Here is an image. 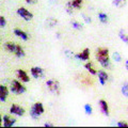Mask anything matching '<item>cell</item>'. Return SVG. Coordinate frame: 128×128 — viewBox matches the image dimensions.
<instances>
[{"instance_id": "cell-20", "label": "cell", "mask_w": 128, "mask_h": 128, "mask_svg": "<svg viewBox=\"0 0 128 128\" xmlns=\"http://www.w3.org/2000/svg\"><path fill=\"white\" fill-rule=\"evenodd\" d=\"M98 18H99V20H100L102 24H107L108 20H109V18H108V15L105 14V13H102V12H100V13L98 14Z\"/></svg>"}, {"instance_id": "cell-11", "label": "cell", "mask_w": 128, "mask_h": 128, "mask_svg": "<svg viewBox=\"0 0 128 128\" xmlns=\"http://www.w3.org/2000/svg\"><path fill=\"white\" fill-rule=\"evenodd\" d=\"M97 74H98V79H99L100 84L105 86L106 82L108 81V79H109V77H108V74L106 73V72H104V70H99Z\"/></svg>"}, {"instance_id": "cell-3", "label": "cell", "mask_w": 128, "mask_h": 128, "mask_svg": "<svg viewBox=\"0 0 128 128\" xmlns=\"http://www.w3.org/2000/svg\"><path fill=\"white\" fill-rule=\"evenodd\" d=\"M46 86L47 88L49 89V91L54 94H60V84H59V81L58 80H54V79H49L46 81Z\"/></svg>"}, {"instance_id": "cell-9", "label": "cell", "mask_w": 128, "mask_h": 128, "mask_svg": "<svg viewBox=\"0 0 128 128\" xmlns=\"http://www.w3.org/2000/svg\"><path fill=\"white\" fill-rule=\"evenodd\" d=\"M76 58H78L79 60H81V61H86V60H89V58H90V49L89 48L83 49V51H81V52L78 54H76Z\"/></svg>"}, {"instance_id": "cell-8", "label": "cell", "mask_w": 128, "mask_h": 128, "mask_svg": "<svg viewBox=\"0 0 128 128\" xmlns=\"http://www.w3.org/2000/svg\"><path fill=\"white\" fill-rule=\"evenodd\" d=\"M15 122H16L15 118H11L10 115H4V116L2 118V125L4 127H12V126H14Z\"/></svg>"}, {"instance_id": "cell-1", "label": "cell", "mask_w": 128, "mask_h": 128, "mask_svg": "<svg viewBox=\"0 0 128 128\" xmlns=\"http://www.w3.org/2000/svg\"><path fill=\"white\" fill-rule=\"evenodd\" d=\"M96 59L102 67H106V68L110 67V58L108 48H98L96 50Z\"/></svg>"}, {"instance_id": "cell-2", "label": "cell", "mask_w": 128, "mask_h": 128, "mask_svg": "<svg viewBox=\"0 0 128 128\" xmlns=\"http://www.w3.org/2000/svg\"><path fill=\"white\" fill-rule=\"evenodd\" d=\"M44 106L42 102H35L30 109V115L32 118L36 120L40 118V115L44 113Z\"/></svg>"}, {"instance_id": "cell-14", "label": "cell", "mask_w": 128, "mask_h": 128, "mask_svg": "<svg viewBox=\"0 0 128 128\" xmlns=\"http://www.w3.org/2000/svg\"><path fill=\"white\" fill-rule=\"evenodd\" d=\"M14 33H15V35L22 38L24 41H27L28 40V34L26 33V32H24L22 30H20V29H14Z\"/></svg>"}, {"instance_id": "cell-5", "label": "cell", "mask_w": 128, "mask_h": 128, "mask_svg": "<svg viewBox=\"0 0 128 128\" xmlns=\"http://www.w3.org/2000/svg\"><path fill=\"white\" fill-rule=\"evenodd\" d=\"M17 14L20 16L22 18L25 19V20H31V19L33 18V14L30 13V12L27 9H25V8H19L17 10Z\"/></svg>"}, {"instance_id": "cell-34", "label": "cell", "mask_w": 128, "mask_h": 128, "mask_svg": "<svg viewBox=\"0 0 128 128\" xmlns=\"http://www.w3.org/2000/svg\"><path fill=\"white\" fill-rule=\"evenodd\" d=\"M26 1H27V3H32L34 0H26Z\"/></svg>"}, {"instance_id": "cell-26", "label": "cell", "mask_w": 128, "mask_h": 128, "mask_svg": "<svg viewBox=\"0 0 128 128\" xmlns=\"http://www.w3.org/2000/svg\"><path fill=\"white\" fill-rule=\"evenodd\" d=\"M113 60H114L115 62H121V61H122L121 54H120L118 52H114V54H113Z\"/></svg>"}, {"instance_id": "cell-4", "label": "cell", "mask_w": 128, "mask_h": 128, "mask_svg": "<svg viewBox=\"0 0 128 128\" xmlns=\"http://www.w3.org/2000/svg\"><path fill=\"white\" fill-rule=\"evenodd\" d=\"M11 90L15 94H22V93H25L26 92V88L22 84L20 81L13 80V81L11 82Z\"/></svg>"}, {"instance_id": "cell-22", "label": "cell", "mask_w": 128, "mask_h": 128, "mask_svg": "<svg viewBox=\"0 0 128 128\" xmlns=\"http://www.w3.org/2000/svg\"><path fill=\"white\" fill-rule=\"evenodd\" d=\"M122 94L128 98V81L124 82V84L122 86Z\"/></svg>"}, {"instance_id": "cell-28", "label": "cell", "mask_w": 128, "mask_h": 128, "mask_svg": "<svg viewBox=\"0 0 128 128\" xmlns=\"http://www.w3.org/2000/svg\"><path fill=\"white\" fill-rule=\"evenodd\" d=\"M6 25V18L3 16H0V27H4Z\"/></svg>"}, {"instance_id": "cell-17", "label": "cell", "mask_w": 128, "mask_h": 128, "mask_svg": "<svg viewBox=\"0 0 128 128\" xmlns=\"http://www.w3.org/2000/svg\"><path fill=\"white\" fill-rule=\"evenodd\" d=\"M126 3H127L126 0H113V1H112V4H113L114 6H116V8H123V6H125Z\"/></svg>"}, {"instance_id": "cell-25", "label": "cell", "mask_w": 128, "mask_h": 128, "mask_svg": "<svg viewBox=\"0 0 128 128\" xmlns=\"http://www.w3.org/2000/svg\"><path fill=\"white\" fill-rule=\"evenodd\" d=\"M72 26H73V28H75L76 30H81L82 28H83V26L81 25V24H79V22H75V20L72 22Z\"/></svg>"}, {"instance_id": "cell-30", "label": "cell", "mask_w": 128, "mask_h": 128, "mask_svg": "<svg viewBox=\"0 0 128 128\" xmlns=\"http://www.w3.org/2000/svg\"><path fill=\"white\" fill-rule=\"evenodd\" d=\"M82 17H83V19H84V22H86V24H90L91 22H92V19H91V17H88L86 15H82Z\"/></svg>"}, {"instance_id": "cell-32", "label": "cell", "mask_w": 128, "mask_h": 128, "mask_svg": "<svg viewBox=\"0 0 128 128\" xmlns=\"http://www.w3.org/2000/svg\"><path fill=\"white\" fill-rule=\"evenodd\" d=\"M2 126V116H1V114H0V127Z\"/></svg>"}, {"instance_id": "cell-24", "label": "cell", "mask_w": 128, "mask_h": 128, "mask_svg": "<svg viewBox=\"0 0 128 128\" xmlns=\"http://www.w3.org/2000/svg\"><path fill=\"white\" fill-rule=\"evenodd\" d=\"M84 110H86V113L88 115H91L92 113H93V109H92V106L89 105V104L84 105Z\"/></svg>"}, {"instance_id": "cell-15", "label": "cell", "mask_w": 128, "mask_h": 128, "mask_svg": "<svg viewBox=\"0 0 128 128\" xmlns=\"http://www.w3.org/2000/svg\"><path fill=\"white\" fill-rule=\"evenodd\" d=\"M16 56H17L18 58H20V57H25V50L22 49V46H19V45H16V49H15V52H14Z\"/></svg>"}, {"instance_id": "cell-7", "label": "cell", "mask_w": 128, "mask_h": 128, "mask_svg": "<svg viewBox=\"0 0 128 128\" xmlns=\"http://www.w3.org/2000/svg\"><path fill=\"white\" fill-rule=\"evenodd\" d=\"M31 75L32 77L35 78V79H38V78H42L44 77V70L43 68H41V67H32L31 68Z\"/></svg>"}, {"instance_id": "cell-23", "label": "cell", "mask_w": 128, "mask_h": 128, "mask_svg": "<svg viewBox=\"0 0 128 128\" xmlns=\"http://www.w3.org/2000/svg\"><path fill=\"white\" fill-rule=\"evenodd\" d=\"M46 22H47V26L50 28L57 25V19H54V18H48Z\"/></svg>"}, {"instance_id": "cell-16", "label": "cell", "mask_w": 128, "mask_h": 128, "mask_svg": "<svg viewBox=\"0 0 128 128\" xmlns=\"http://www.w3.org/2000/svg\"><path fill=\"white\" fill-rule=\"evenodd\" d=\"M4 47H6V49L8 51H10V52H15V49H16V44H14V43H11V42H8V43H6Z\"/></svg>"}, {"instance_id": "cell-27", "label": "cell", "mask_w": 128, "mask_h": 128, "mask_svg": "<svg viewBox=\"0 0 128 128\" xmlns=\"http://www.w3.org/2000/svg\"><path fill=\"white\" fill-rule=\"evenodd\" d=\"M66 11L68 12V14L73 13V6H70V2H67V3H66Z\"/></svg>"}, {"instance_id": "cell-12", "label": "cell", "mask_w": 128, "mask_h": 128, "mask_svg": "<svg viewBox=\"0 0 128 128\" xmlns=\"http://www.w3.org/2000/svg\"><path fill=\"white\" fill-rule=\"evenodd\" d=\"M99 107H100V110H102V112L105 115H109V106H108V104H107V102L106 100H104V99H100L99 100Z\"/></svg>"}, {"instance_id": "cell-18", "label": "cell", "mask_w": 128, "mask_h": 128, "mask_svg": "<svg viewBox=\"0 0 128 128\" xmlns=\"http://www.w3.org/2000/svg\"><path fill=\"white\" fill-rule=\"evenodd\" d=\"M70 6H73V9H81V6H82V0H73L70 1Z\"/></svg>"}, {"instance_id": "cell-13", "label": "cell", "mask_w": 128, "mask_h": 128, "mask_svg": "<svg viewBox=\"0 0 128 128\" xmlns=\"http://www.w3.org/2000/svg\"><path fill=\"white\" fill-rule=\"evenodd\" d=\"M8 94H9L8 88L6 86H0V102H6Z\"/></svg>"}, {"instance_id": "cell-29", "label": "cell", "mask_w": 128, "mask_h": 128, "mask_svg": "<svg viewBox=\"0 0 128 128\" xmlns=\"http://www.w3.org/2000/svg\"><path fill=\"white\" fill-rule=\"evenodd\" d=\"M116 126L118 127H128V124L126 123V122H118V124H116Z\"/></svg>"}, {"instance_id": "cell-19", "label": "cell", "mask_w": 128, "mask_h": 128, "mask_svg": "<svg viewBox=\"0 0 128 128\" xmlns=\"http://www.w3.org/2000/svg\"><path fill=\"white\" fill-rule=\"evenodd\" d=\"M118 36H120V38H121L124 43L128 44V35L125 33V31H124L123 29H122V30H120V32H118Z\"/></svg>"}, {"instance_id": "cell-6", "label": "cell", "mask_w": 128, "mask_h": 128, "mask_svg": "<svg viewBox=\"0 0 128 128\" xmlns=\"http://www.w3.org/2000/svg\"><path fill=\"white\" fill-rule=\"evenodd\" d=\"M10 112L12 114L18 115V116H22V115L25 114V109L19 105H12L10 108Z\"/></svg>"}, {"instance_id": "cell-33", "label": "cell", "mask_w": 128, "mask_h": 128, "mask_svg": "<svg viewBox=\"0 0 128 128\" xmlns=\"http://www.w3.org/2000/svg\"><path fill=\"white\" fill-rule=\"evenodd\" d=\"M125 67H126V70H128V60H127V61L125 62Z\"/></svg>"}, {"instance_id": "cell-31", "label": "cell", "mask_w": 128, "mask_h": 128, "mask_svg": "<svg viewBox=\"0 0 128 128\" xmlns=\"http://www.w3.org/2000/svg\"><path fill=\"white\" fill-rule=\"evenodd\" d=\"M44 126L45 127H54V125H52L51 123H46V124H44Z\"/></svg>"}, {"instance_id": "cell-21", "label": "cell", "mask_w": 128, "mask_h": 128, "mask_svg": "<svg viewBox=\"0 0 128 128\" xmlns=\"http://www.w3.org/2000/svg\"><path fill=\"white\" fill-rule=\"evenodd\" d=\"M84 67H86V70H89V73H90V74H92V75H96V74H97L96 70H94V68H93V66H92V63H91V62H90V63H86V65H84Z\"/></svg>"}, {"instance_id": "cell-10", "label": "cell", "mask_w": 128, "mask_h": 128, "mask_svg": "<svg viewBox=\"0 0 128 128\" xmlns=\"http://www.w3.org/2000/svg\"><path fill=\"white\" fill-rule=\"evenodd\" d=\"M16 75H17V77L18 79L20 80L22 82H29V76L27 75V73L25 70H18L17 72H16Z\"/></svg>"}]
</instances>
